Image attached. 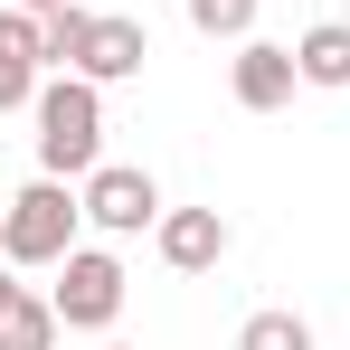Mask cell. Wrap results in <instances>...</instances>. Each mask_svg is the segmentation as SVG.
<instances>
[{
    "instance_id": "15",
    "label": "cell",
    "mask_w": 350,
    "mask_h": 350,
    "mask_svg": "<svg viewBox=\"0 0 350 350\" xmlns=\"http://www.w3.org/2000/svg\"><path fill=\"white\" fill-rule=\"evenodd\" d=\"M105 350H133V341H105Z\"/></svg>"
},
{
    "instance_id": "11",
    "label": "cell",
    "mask_w": 350,
    "mask_h": 350,
    "mask_svg": "<svg viewBox=\"0 0 350 350\" xmlns=\"http://www.w3.org/2000/svg\"><path fill=\"white\" fill-rule=\"evenodd\" d=\"M189 19L208 38H256V0H189Z\"/></svg>"
},
{
    "instance_id": "10",
    "label": "cell",
    "mask_w": 350,
    "mask_h": 350,
    "mask_svg": "<svg viewBox=\"0 0 350 350\" xmlns=\"http://www.w3.org/2000/svg\"><path fill=\"white\" fill-rule=\"evenodd\" d=\"M85 29H95V10H76V0H57V10H38V38H48V66H66V76H76V57H85Z\"/></svg>"
},
{
    "instance_id": "2",
    "label": "cell",
    "mask_w": 350,
    "mask_h": 350,
    "mask_svg": "<svg viewBox=\"0 0 350 350\" xmlns=\"http://www.w3.org/2000/svg\"><path fill=\"white\" fill-rule=\"evenodd\" d=\"M76 218H85V199L38 171L29 189L0 199V265H66L76 256Z\"/></svg>"
},
{
    "instance_id": "6",
    "label": "cell",
    "mask_w": 350,
    "mask_h": 350,
    "mask_svg": "<svg viewBox=\"0 0 350 350\" xmlns=\"http://www.w3.org/2000/svg\"><path fill=\"white\" fill-rule=\"evenodd\" d=\"M228 85H237V105H246V114H284L293 85H303V66H293V48H275V38H237Z\"/></svg>"
},
{
    "instance_id": "14",
    "label": "cell",
    "mask_w": 350,
    "mask_h": 350,
    "mask_svg": "<svg viewBox=\"0 0 350 350\" xmlns=\"http://www.w3.org/2000/svg\"><path fill=\"white\" fill-rule=\"evenodd\" d=\"M19 10H57V0H19Z\"/></svg>"
},
{
    "instance_id": "8",
    "label": "cell",
    "mask_w": 350,
    "mask_h": 350,
    "mask_svg": "<svg viewBox=\"0 0 350 350\" xmlns=\"http://www.w3.org/2000/svg\"><path fill=\"white\" fill-rule=\"evenodd\" d=\"M293 66H303V85L341 95L350 85V19H312V29L293 38Z\"/></svg>"
},
{
    "instance_id": "7",
    "label": "cell",
    "mask_w": 350,
    "mask_h": 350,
    "mask_svg": "<svg viewBox=\"0 0 350 350\" xmlns=\"http://www.w3.org/2000/svg\"><path fill=\"white\" fill-rule=\"evenodd\" d=\"M142 57H152V29H142V19H105V10H95L76 76H95V85H123V76H142Z\"/></svg>"
},
{
    "instance_id": "1",
    "label": "cell",
    "mask_w": 350,
    "mask_h": 350,
    "mask_svg": "<svg viewBox=\"0 0 350 350\" xmlns=\"http://www.w3.org/2000/svg\"><path fill=\"white\" fill-rule=\"evenodd\" d=\"M38 171L48 180H85L105 161V85L95 76H57V85H38Z\"/></svg>"
},
{
    "instance_id": "13",
    "label": "cell",
    "mask_w": 350,
    "mask_h": 350,
    "mask_svg": "<svg viewBox=\"0 0 350 350\" xmlns=\"http://www.w3.org/2000/svg\"><path fill=\"white\" fill-rule=\"evenodd\" d=\"M0 350H38V341H19V332H0Z\"/></svg>"
},
{
    "instance_id": "3",
    "label": "cell",
    "mask_w": 350,
    "mask_h": 350,
    "mask_svg": "<svg viewBox=\"0 0 350 350\" xmlns=\"http://www.w3.org/2000/svg\"><path fill=\"white\" fill-rule=\"evenodd\" d=\"M48 303H57L66 332H114V312H123V256L76 246V256L57 265V284H48Z\"/></svg>"
},
{
    "instance_id": "9",
    "label": "cell",
    "mask_w": 350,
    "mask_h": 350,
    "mask_svg": "<svg viewBox=\"0 0 350 350\" xmlns=\"http://www.w3.org/2000/svg\"><path fill=\"white\" fill-rule=\"evenodd\" d=\"M237 350H312V322L284 312V303H265V312H246V322H237Z\"/></svg>"
},
{
    "instance_id": "4",
    "label": "cell",
    "mask_w": 350,
    "mask_h": 350,
    "mask_svg": "<svg viewBox=\"0 0 350 350\" xmlns=\"http://www.w3.org/2000/svg\"><path fill=\"white\" fill-rule=\"evenodd\" d=\"M76 199H85V218H95L105 237H142V228H161V180L133 171V161H95Z\"/></svg>"
},
{
    "instance_id": "5",
    "label": "cell",
    "mask_w": 350,
    "mask_h": 350,
    "mask_svg": "<svg viewBox=\"0 0 350 350\" xmlns=\"http://www.w3.org/2000/svg\"><path fill=\"white\" fill-rule=\"evenodd\" d=\"M152 246H161V265H171V275H208V265H228L237 228L218 218V208H161Z\"/></svg>"
},
{
    "instance_id": "12",
    "label": "cell",
    "mask_w": 350,
    "mask_h": 350,
    "mask_svg": "<svg viewBox=\"0 0 350 350\" xmlns=\"http://www.w3.org/2000/svg\"><path fill=\"white\" fill-rule=\"evenodd\" d=\"M10 303H19V265H0V312H10Z\"/></svg>"
}]
</instances>
